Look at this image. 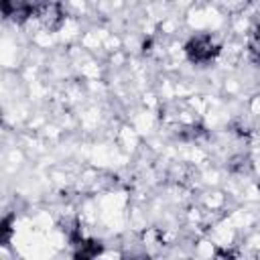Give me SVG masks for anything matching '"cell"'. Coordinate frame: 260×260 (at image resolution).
Here are the masks:
<instances>
[{
	"instance_id": "6da1fadb",
	"label": "cell",
	"mask_w": 260,
	"mask_h": 260,
	"mask_svg": "<svg viewBox=\"0 0 260 260\" xmlns=\"http://www.w3.org/2000/svg\"><path fill=\"white\" fill-rule=\"evenodd\" d=\"M217 53H219V45L209 35H197V37L189 39L185 45V55L195 65L211 63L217 57Z\"/></svg>"
},
{
	"instance_id": "7a4b0ae2",
	"label": "cell",
	"mask_w": 260,
	"mask_h": 260,
	"mask_svg": "<svg viewBox=\"0 0 260 260\" xmlns=\"http://www.w3.org/2000/svg\"><path fill=\"white\" fill-rule=\"evenodd\" d=\"M39 8L32 4V0H2V12L4 18L16 20V22H24L26 18H30Z\"/></svg>"
},
{
	"instance_id": "3957f363",
	"label": "cell",
	"mask_w": 260,
	"mask_h": 260,
	"mask_svg": "<svg viewBox=\"0 0 260 260\" xmlns=\"http://www.w3.org/2000/svg\"><path fill=\"white\" fill-rule=\"evenodd\" d=\"M102 252V244L95 240H81L75 250V258H93Z\"/></svg>"
},
{
	"instance_id": "277c9868",
	"label": "cell",
	"mask_w": 260,
	"mask_h": 260,
	"mask_svg": "<svg viewBox=\"0 0 260 260\" xmlns=\"http://www.w3.org/2000/svg\"><path fill=\"white\" fill-rule=\"evenodd\" d=\"M179 136H181L183 140H197V138L205 136V128L199 126V124H189V126H185V128L179 132Z\"/></svg>"
},
{
	"instance_id": "5b68a950",
	"label": "cell",
	"mask_w": 260,
	"mask_h": 260,
	"mask_svg": "<svg viewBox=\"0 0 260 260\" xmlns=\"http://www.w3.org/2000/svg\"><path fill=\"white\" fill-rule=\"evenodd\" d=\"M244 162H248V158L240 154V156L232 158V162H230V169H232V171H238V173H242V171L246 169V165H244Z\"/></svg>"
}]
</instances>
